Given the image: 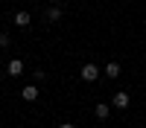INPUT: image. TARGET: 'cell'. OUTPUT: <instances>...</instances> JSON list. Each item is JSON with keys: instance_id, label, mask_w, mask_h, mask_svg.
I'll use <instances>...</instances> for the list:
<instances>
[{"instance_id": "8", "label": "cell", "mask_w": 146, "mask_h": 128, "mask_svg": "<svg viewBox=\"0 0 146 128\" xmlns=\"http://www.w3.org/2000/svg\"><path fill=\"white\" fill-rule=\"evenodd\" d=\"M29 12H18V15H15V26H29Z\"/></svg>"}, {"instance_id": "11", "label": "cell", "mask_w": 146, "mask_h": 128, "mask_svg": "<svg viewBox=\"0 0 146 128\" xmlns=\"http://www.w3.org/2000/svg\"><path fill=\"white\" fill-rule=\"evenodd\" d=\"M50 3H62V0H50Z\"/></svg>"}, {"instance_id": "3", "label": "cell", "mask_w": 146, "mask_h": 128, "mask_svg": "<svg viewBox=\"0 0 146 128\" xmlns=\"http://www.w3.org/2000/svg\"><path fill=\"white\" fill-rule=\"evenodd\" d=\"M6 73H9L12 79H15V76H21V73H23V61H21V58H12V61L6 64Z\"/></svg>"}, {"instance_id": "6", "label": "cell", "mask_w": 146, "mask_h": 128, "mask_svg": "<svg viewBox=\"0 0 146 128\" xmlns=\"http://www.w3.org/2000/svg\"><path fill=\"white\" fill-rule=\"evenodd\" d=\"M21 96L27 99V102H35V99H38V87H35V85H27V87L21 90Z\"/></svg>"}, {"instance_id": "4", "label": "cell", "mask_w": 146, "mask_h": 128, "mask_svg": "<svg viewBox=\"0 0 146 128\" xmlns=\"http://www.w3.org/2000/svg\"><path fill=\"white\" fill-rule=\"evenodd\" d=\"M94 114H96V119H108V114H111V105H108V102H100V105L94 108Z\"/></svg>"}, {"instance_id": "9", "label": "cell", "mask_w": 146, "mask_h": 128, "mask_svg": "<svg viewBox=\"0 0 146 128\" xmlns=\"http://www.w3.org/2000/svg\"><path fill=\"white\" fill-rule=\"evenodd\" d=\"M6 47H9V35L0 32V50H6Z\"/></svg>"}, {"instance_id": "10", "label": "cell", "mask_w": 146, "mask_h": 128, "mask_svg": "<svg viewBox=\"0 0 146 128\" xmlns=\"http://www.w3.org/2000/svg\"><path fill=\"white\" fill-rule=\"evenodd\" d=\"M58 128H76L73 122H58Z\"/></svg>"}, {"instance_id": "7", "label": "cell", "mask_w": 146, "mask_h": 128, "mask_svg": "<svg viewBox=\"0 0 146 128\" xmlns=\"http://www.w3.org/2000/svg\"><path fill=\"white\" fill-rule=\"evenodd\" d=\"M120 76V64L117 61H108L105 64V79H117Z\"/></svg>"}, {"instance_id": "5", "label": "cell", "mask_w": 146, "mask_h": 128, "mask_svg": "<svg viewBox=\"0 0 146 128\" xmlns=\"http://www.w3.org/2000/svg\"><path fill=\"white\" fill-rule=\"evenodd\" d=\"M62 15H64V12H62V6H58V3H53L50 9H47V20H53V23L62 20Z\"/></svg>"}, {"instance_id": "1", "label": "cell", "mask_w": 146, "mask_h": 128, "mask_svg": "<svg viewBox=\"0 0 146 128\" xmlns=\"http://www.w3.org/2000/svg\"><path fill=\"white\" fill-rule=\"evenodd\" d=\"M100 79V67L96 64H82V81H96Z\"/></svg>"}, {"instance_id": "2", "label": "cell", "mask_w": 146, "mask_h": 128, "mask_svg": "<svg viewBox=\"0 0 146 128\" xmlns=\"http://www.w3.org/2000/svg\"><path fill=\"white\" fill-rule=\"evenodd\" d=\"M111 105H114V108H120V111L129 108V93H126V90H117L114 96H111Z\"/></svg>"}]
</instances>
